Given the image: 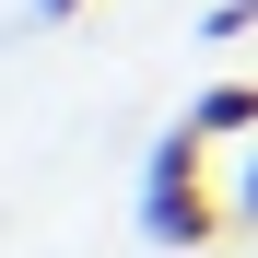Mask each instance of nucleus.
Masks as SVG:
<instances>
[{"instance_id": "2", "label": "nucleus", "mask_w": 258, "mask_h": 258, "mask_svg": "<svg viewBox=\"0 0 258 258\" xmlns=\"http://www.w3.org/2000/svg\"><path fill=\"white\" fill-rule=\"evenodd\" d=\"M200 35H211V47H235V35H258V0H211V24H200Z\"/></svg>"}, {"instance_id": "4", "label": "nucleus", "mask_w": 258, "mask_h": 258, "mask_svg": "<svg viewBox=\"0 0 258 258\" xmlns=\"http://www.w3.org/2000/svg\"><path fill=\"white\" fill-rule=\"evenodd\" d=\"M24 12H35V24H71V12H94V0H24Z\"/></svg>"}, {"instance_id": "1", "label": "nucleus", "mask_w": 258, "mask_h": 258, "mask_svg": "<svg viewBox=\"0 0 258 258\" xmlns=\"http://www.w3.org/2000/svg\"><path fill=\"white\" fill-rule=\"evenodd\" d=\"M188 129H200V141H258V82H246V71H223V82H200V106H188Z\"/></svg>"}, {"instance_id": "3", "label": "nucleus", "mask_w": 258, "mask_h": 258, "mask_svg": "<svg viewBox=\"0 0 258 258\" xmlns=\"http://www.w3.org/2000/svg\"><path fill=\"white\" fill-rule=\"evenodd\" d=\"M235 223H258V141H246V164H235Z\"/></svg>"}, {"instance_id": "5", "label": "nucleus", "mask_w": 258, "mask_h": 258, "mask_svg": "<svg viewBox=\"0 0 258 258\" xmlns=\"http://www.w3.org/2000/svg\"><path fill=\"white\" fill-rule=\"evenodd\" d=\"M153 258H235V246H153Z\"/></svg>"}]
</instances>
